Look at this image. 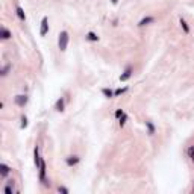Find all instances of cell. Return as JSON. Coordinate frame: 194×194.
<instances>
[{"mask_svg":"<svg viewBox=\"0 0 194 194\" xmlns=\"http://www.w3.org/2000/svg\"><path fill=\"white\" fill-rule=\"evenodd\" d=\"M68 41H70V35L67 31H62L59 35H58V47L61 52H65L67 47H68Z\"/></svg>","mask_w":194,"mask_h":194,"instance_id":"1","label":"cell"},{"mask_svg":"<svg viewBox=\"0 0 194 194\" xmlns=\"http://www.w3.org/2000/svg\"><path fill=\"white\" fill-rule=\"evenodd\" d=\"M40 180L43 182V185L44 186H50V182L46 179V173H47V168H46V161L44 159H41V164H40Z\"/></svg>","mask_w":194,"mask_h":194,"instance_id":"2","label":"cell"},{"mask_svg":"<svg viewBox=\"0 0 194 194\" xmlns=\"http://www.w3.org/2000/svg\"><path fill=\"white\" fill-rule=\"evenodd\" d=\"M49 32V18L47 17H43L41 20V27H40V35L41 37H46Z\"/></svg>","mask_w":194,"mask_h":194,"instance_id":"3","label":"cell"},{"mask_svg":"<svg viewBox=\"0 0 194 194\" xmlns=\"http://www.w3.org/2000/svg\"><path fill=\"white\" fill-rule=\"evenodd\" d=\"M41 156H40V147L37 146L35 149H34V162H35V165H37V168L40 167V164H41Z\"/></svg>","mask_w":194,"mask_h":194,"instance_id":"4","label":"cell"},{"mask_svg":"<svg viewBox=\"0 0 194 194\" xmlns=\"http://www.w3.org/2000/svg\"><path fill=\"white\" fill-rule=\"evenodd\" d=\"M131 76H132V68H131V67H128V68L123 71V74L120 76V82H126Z\"/></svg>","mask_w":194,"mask_h":194,"instance_id":"5","label":"cell"},{"mask_svg":"<svg viewBox=\"0 0 194 194\" xmlns=\"http://www.w3.org/2000/svg\"><path fill=\"white\" fill-rule=\"evenodd\" d=\"M27 95H17L15 97V103L18 105V106H24L26 103H27Z\"/></svg>","mask_w":194,"mask_h":194,"instance_id":"6","label":"cell"},{"mask_svg":"<svg viewBox=\"0 0 194 194\" xmlns=\"http://www.w3.org/2000/svg\"><path fill=\"white\" fill-rule=\"evenodd\" d=\"M64 108H65V102H64V99L61 97V99H58V100H56V103H55V109H56L58 112H62V111H64Z\"/></svg>","mask_w":194,"mask_h":194,"instance_id":"7","label":"cell"},{"mask_svg":"<svg viewBox=\"0 0 194 194\" xmlns=\"http://www.w3.org/2000/svg\"><path fill=\"white\" fill-rule=\"evenodd\" d=\"M9 171H11V168L6 164H0V176L2 177H6L9 174Z\"/></svg>","mask_w":194,"mask_h":194,"instance_id":"8","label":"cell"},{"mask_svg":"<svg viewBox=\"0 0 194 194\" xmlns=\"http://www.w3.org/2000/svg\"><path fill=\"white\" fill-rule=\"evenodd\" d=\"M79 161H80V159H79V156H68V158L65 159L67 165H70V167H71V165H76V164H79Z\"/></svg>","mask_w":194,"mask_h":194,"instance_id":"9","label":"cell"},{"mask_svg":"<svg viewBox=\"0 0 194 194\" xmlns=\"http://www.w3.org/2000/svg\"><path fill=\"white\" fill-rule=\"evenodd\" d=\"M153 21H155V18H153V17H144V18L138 23V26H140V27H143V26H147V24H150V23H153Z\"/></svg>","mask_w":194,"mask_h":194,"instance_id":"10","label":"cell"},{"mask_svg":"<svg viewBox=\"0 0 194 194\" xmlns=\"http://www.w3.org/2000/svg\"><path fill=\"white\" fill-rule=\"evenodd\" d=\"M0 35H2V38H3V40H9V38L12 37V34H11L6 27H2V29H0Z\"/></svg>","mask_w":194,"mask_h":194,"instance_id":"11","label":"cell"},{"mask_svg":"<svg viewBox=\"0 0 194 194\" xmlns=\"http://www.w3.org/2000/svg\"><path fill=\"white\" fill-rule=\"evenodd\" d=\"M15 12H17V17H18L21 21H24V20H26V15H24V11H23V8H21V6H17V8H15Z\"/></svg>","mask_w":194,"mask_h":194,"instance_id":"12","label":"cell"},{"mask_svg":"<svg viewBox=\"0 0 194 194\" xmlns=\"http://www.w3.org/2000/svg\"><path fill=\"white\" fill-rule=\"evenodd\" d=\"M85 38H86L88 41H92V43H95V41H99V35H97V34H94V32H88Z\"/></svg>","mask_w":194,"mask_h":194,"instance_id":"13","label":"cell"},{"mask_svg":"<svg viewBox=\"0 0 194 194\" xmlns=\"http://www.w3.org/2000/svg\"><path fill=\"white\" fill-rule=\"evenodd\" d=\"M179 23H180V27L183 29V32H185V34H189V26H188V23L185 21V18H180Z\"/></svg>","mask_w":194,"mask_h":194,"instance_id":"14","label":"cell"},{"mask_svg":"<svg viewBox=\"0 0 194 194\" xmlns=\"http://www.w3.org/2000/svg\"><path fill=\"white\" fill-rule=\"evenodd\" d=\"M102 92H103V95H105V97H108V99L114 97V91H111L109 88H103V89H102Z\"/></svg>","mask_w":194,"mask_h":194,"instance_id":"15","label":"cell"},{"mask_svg":"<svg viewBox=\"0 0 194 194\" xmlns=\"http://www.w3.org/2000/svg\"><path fill=\"white\" fill-rule=\"evenodd\" d=\"M146 126H147V131H149V135H153L155 134V126L152 121H146Z\"/></svg>","mask_w":194,"mask_h":194,"instance_id":"16","label":"cell"},{"mask_svg":"<svg viewBox=\"0 0 194 194\" xmlns=\"http://www.w3.org/2000/svg\"><path fill=\"white\" fill-rule=\"evenodd\" d=\"M128 118H129V117H128V114L124 112V114H123V115L120 117V120H118V124H120V126L123 128V126L126 124V121H128Z\"/></svg>","mask_w":194,"mask_h":194,"instance_id":"17","label":"cell"},{"mask_svg":"<svg viewBox=\"0 0 194 194\" xmlns=\"http://www.w3.org/2000/svg\"><path fill=\"white\" fill-rule=\"evenodd\" d=\"M27 124H29V123H27V117L23 115V117H21V124H20V128H21V129H26Z\"/></svg>","mask_w":194,"mask_h":194,"instance_id":"18","label":"cell"},{"mask_svg":"<svg viewBox=\"0 0 194 194\" xmlns=\"http://www.w3.org/2000/svg\"><path fill=\"white\" fill-rule=\"evenodd\" d=\"M9 70H11V64H6V65L2 68V76H6V74L9 73Z\"/></svg>","mask_w":194,"mask_h":194,"instance_id":"19","label":"cell"},{"mask_svg":"<svg viewBox=\"0 0 194 194\" xmlns=\"http://www.w3.org/2000/svg\"><path fill=\"white\" fill-rule=\"evenodd\" d=\"M126 91H128L126 86H124V88H118V89L114 91V95H120V94H123V92H126Z\"/></svg>","mask_w":194,"mask_h":194,"instance_id":"20","label":"cell"},{"mask_svg":"<svg viewBox=\"0 0 194 194\" xmlns=\"http://www.w3.org/2000/svg\"><path fill=\"white\" fill-rule=\"evenodd\" d=\"M188 155H189V158L194 161V146H191V147L188 149Z\"/></svg>","mask_w":194,"mask_h":194,"instance_id":"21","label":"cell"},{"mask_svg":"<svg viewBox=\"0 0 194 194\" xmlns=\"http://www.w3.org/2000/svg\"><path fill=\"white\" fill-rule=\"evenodd\" d=\"M58 191H59V192H62V194H68V188H65V186H59V188H58Z\"/></svg>","mask_w":194,"mask_h":194,"instance_id":"22","label":"cell"},{"mask_svg":"<svg viewBox=\"0 0 194 194\" xmlns=\"http://www.w3.org/2000/svg\"><path fill=\"white\" fill-rule=\"evenodd\" d=\"M123 114H124V111H123V109H117V111H115V117H117V118H120Z\"/></svg>","mask_w":194,"mask_h":194,"instance_id":"23","label":"cell"},{"mask_svg":"<svg viewBox=\"0 0 194 194\" xmlns=\"http://www.w3.org/2000/svg\"><path fill=\"white\" fill-rule=\"evenodd\" d=\"M111 2H112V3H114V5H115V3H117V2H118V0H111Z\"/></svg>","mask_w":194,"mask_h":194,"instance_id":"24","label":"cell"}]
</instances>
